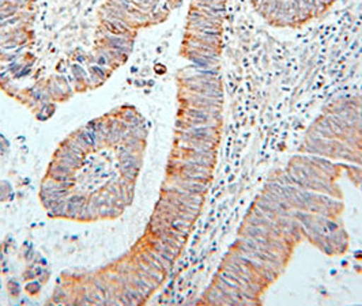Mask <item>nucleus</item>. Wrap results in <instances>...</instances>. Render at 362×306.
Returning <instances> with one entry per match:
<instances>
[{
  "label": "nucleus",
  "mask_w": 362,
  "mask_h": 306,
  "mask_svg": "<svg viewBox=\"0 0 362 306\" xmlns=\"http://www.w3.org/2000/svg\"><path fill=\"white\" fill-rule=\"evenodd\" d=\"M141 158L138 153H134L131 155H128L126 158L120 160V172L122 175L129 181H134L141 170Z\"/></svg>",
  "instance_id": "nucleus-5"
},
{
  "label": "nucleus",
  "mask_w": 362,
  "mask_h": 306,
  "mask_svg": "<svg viewBox=\"0 0 362 306\" xmlns=\"http://www.w3.org/2000/svg\"><path fill=\"white\" fill-rule=\"evenodd\" d=\"M255 13L276 29H298L323 17L338 0H250Z\"/></svg>",
  "instance_id": "nucleus-4"
},
{
  "label": "nucleus",
  "mask_w": 362,
  "mask_h": 306,
  "mask_svg": "<svg viewBox=\"0 0 362 306\" xmlns=\"http://www.w3.org/2000/svg\"><path fill=\"white\" fill-rule=\"evenodd\" d=\"M54 160L69 165L70 167H73L74 170L78 169V167L82 165V163H83V158H82V157L76 155L75 153H73L71 150H69V148H67L66 146H63V144L56 150Z\"/></svg>",
  "instance_id": "nucleus-6"
},
{
  "label": "nucleus",
  "mask_w": 362,
  "mask_h": 306,
  "mask_svg": "<svg viewBox=\"0 0 362 306\" xmlns=\"http://www.w3.org/2000/svg\"><path fill=\"white\" fill-rule=\"evenodd\" d=\"M228 0H192L181 56L199 69H221L222 33Z\"/></svg>",
  "instance_id": "nucleus-3"
},
{
  "label": "nucleus",
  "mask_w": 362,
  "mask_h": 306,
  "mask_svg": "<svg viewBox=\"0 0 362 306\" xmlns=\"http://www.w3.org/2000/svg\"><path fill=\"white\" fill-rule=\"evenodd\" d=\"M342 176L341 163L301 151L274 170L199 304L263 305L301 242L327 256L347 252Z\"/></svg>",
  "instance_id": "nucleus-1"
},
{
  "label": "nucleus",
  "mask_w": 362,
  "mask_h": 306,
  "mask_svg": "<svg viewBox=\"0 0 362 306\" xmlns=\"http://www.w3.org/2000/svg\"><path fill=\"white\" fill-rule=\"evenodd\" d=\"M298 151L341 163L344 176L362 192V93L325 105L307 128Z\"/></svg>",
  "instance_id": "nucleus-2"
},
{
  "label": "nucleus",
  "mask_w": 362,
  "mask_h": 306,
  "mask_svg": "<svg viewBox=\"0 0 362 306\" xmlns=\"http://www.w3.org/2000/svg\"><path fill=\"white\" fill-rule=\"evenodd\" d=\"M93 286L97 288V291H98L100 294H103V295L105 297V301H107V304H108V298L112 295V291H110L108 283L101 282V281H94Z\"/></svg>",
  "instance_id": "nucleus-7"
},
{
  "label": "nucleus",
  "mask_w": 362,
  "mask_h": 306,
  "mask_svg": "<svg viewBox=\"0 0 362 306\" xmlns=\"http://www.w3.org/2000/svg\"><path fill=\"white\" fill-rule=\"evenodd\" d=\"M67 201H69L70 204L75 206V207L81 208V207L86 203V198L82 196V195H71V196H67Z\"/></svg>",
  "instance_id": "nucleus-8"
}]
</instances>
